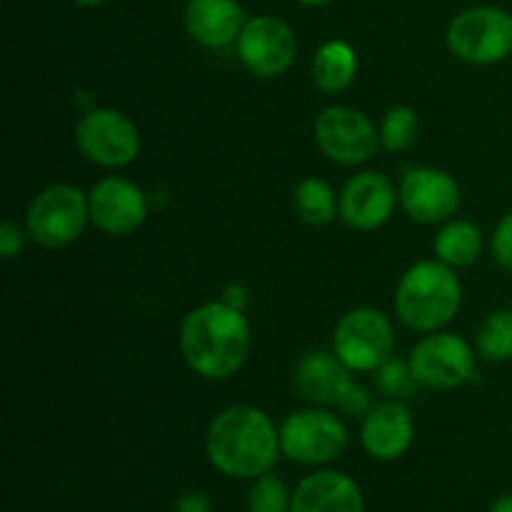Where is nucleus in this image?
<instances>
[{"instance_id": "23", "label": "nucleus", "mask_w": 512, "mask_h": 512, "mask_svg": "<svg viewBox=\"0 0 512 512\" xmlns=\"http://www.w3.org/2000/svg\"><path fill=\"white\" fill-rule=\"evenodd\" d=\"M420 118L410 105H393L380 123V145L388 153H403L418 140Z\"/></svg>"}, {"instance_id": "7", "label": "nucleus", "mask_w": 512, "mask_h": 512, "mask_svg": "<svg viewBox=\"0 0 512 512\" xmlns=\"http://www.w3.org/2000/svg\"><path fill=\"white\" fill-rule=\"evenodd\" d=\"M335 355L350 373H375L395 353V328L378 308L348 310L333 330Z\"/></svg>"}, {"instance_id": "30", "label": "nucleus", "mask_w": 512, "mask_h": 512, "mask_svg": "<svg viewBox=\"0 0 512 512\" xmlns=\"http://www.w3.org/2000/svg\"><path fill=\"white\" fill-rule=\"evenodd\" d=\"M223 300L225 305H230V308L235 310H243L245 313V305H248V290L243 288V285H228V288L223 290Z\"/></svg>"}, {"instance_id": "22", "label": "nucleus", "mask_w": 512, "mask_h": 512, "mask_svg": "<svg viewBox=\"0 0 512 512\" xmlns=\"http://www.w3.org/2000/svg\"><path fill=\"white\" fill-rule=\"evenodd\" d=\"M475 350L485 363H508L512 360V310L500 308L483 318L475 333Z\"/></svg>"}, {"instance_id": "1", "label": "nucleus", "mask_w": 512, "mask_h": 512, "mask_svg": "<svg viewBox=\"0 0 512 512\" xmlns=\"http://www.w3.org/2000/svg\"><path fill=\"white\" fill-rule=\"evenodd\" d=\"M205 455L225 478L255 480L273 473L283 455L280 430L265 410L255 405H230L210 420L205 430Z\"/></svg>"}, {"instance_id": "16", "label": "nucleus", "mask_w": 512, "mask_h": 512, "mask_svg": "<svg viewBox=\"0 0 512 512\" xmlns=\"http://www.w3.org/2000/svg\"><path fill=\"white\" fill-rule=\"evenodd\" d=\"M245 23L248 18L238 0H188L183 10L185 33L208 50L235 45Z\"/></svg>"}, {"instance_id": "2", "label": "nucleus", "mask_w": 512, "mask_h": 512, "mask_svg": "<svg viewBox=\"0 0 512 512\" xmlns=\"http://www.w3.org/2000/svg\"><path fill=\"white\" fill-rule=\"evenodd\" d=\"M180 355L195 375L205 380L233 378L250 353V323L243 310L223 300L203 303L180 323Z\"/></svg>"}, {"instance_id": "24", "label": "nucleus", "mask_w": 512, "mask_h": 512, "mask_svg": "<svg viewBox=\"0 0 512 512\" xmlns=\"http://www.w3.org/2000/svg\"><path fill=\"white\" fill-rule=\"evenodd\" d=\"M293 490L280 475L265 473L248 490V512H290Z\"/></svg>"}, {"instance_id": "9", "label": "nucleus", "mask_w": 512, "mask_h": 512, "mask_svg": "<svg viewBox=\"0 0 512 512\" xmlns=\"http://www.w3.org/2000/svg\"><path fill=\"white\" fill-rule=\"evenodd\" d=\"M75 145L98 168H125L140 155V130L120 110L93 108L85 110L75 125Z\"/></svg>"}, {"instance_id": "10", "label": "nucleus", "mask_w": 512, "mask_h": 512, "mask_svg": "<svg viewBox=\"0 0 512 512\" xmlns=\"http://www.w3.org/2000/svg\"><path fill=\"white\" fill-rule=\"evenodd\" d=\"M313 138L320 153L333 163L355 168L378 153L380 128L373 120L350 105H328L313 123Z\"/></svg>"}, {"instance_id": "21", "label": "nucleus", "mask_w": 512, "mask_h": 512, "mask_svg": "<svg viewBox=\"0 0 512 512\" xmlns=\"http://www.w3.org/2000/svg\"><path fill=\"white\" fill-rule=\"evenodd\" d=\"M293 208L305 225L323 228L338 218L340 198L325 180L308 175L293 188Z\"/></svg>"}, {"instance_id": "18", "label": "nucleus", "mask_w": 512, "mask_h": 512, "mask_svg": "<svg viewBox=\"0 0 512 512\" xmlns=\"http://www.w3.org/2000/svg\"><path fill=\"white\" fill-rule=\"evenodd\" d=\"M353 380L350 370L333 350H310L298 360L293 385L310 405H335L345 385Z\"/></svg>"}, {"instance_id": "32", "label": "nucleus", "mask_w": 512, "mask_h": 512, "mask_svg": "<svg viewBox=\"0 0 512 512\" xmlns=\"http://www.w3.org/2000/svg\"><path fill=\"white\" fill-rule=\"evenodd\" d=\"M70 3L80 5V8H98V5L108 3V0H70Z\"/></svg>"}, {"instance_id": "19", "label": "nucleus", "mask_w": 512, "mask_h": 512, "mask_svg": "<svg viewBox=\"0 0 512 512\" xmlns=\"http://www.w3.org/2000/svg\"><path fill=\"white\" fill-rule=\"evenodd\" d=\"M310 75L320 93L338 95L353 85L358 75V53L345 40H328L315 53Z\"/></svg>"}, {"instance_id": "20", "label": "nucleus", "mask_w": 512, "mask_h": 512, "mask_svg": "<svg viewBox=\"0 0 512 512\" xmlns=\"http://www.w3.org/2000/svg\"><path fill=\"white\" fill-rule=\"evenodd\" d=\"M483 233L470 220H448L433 240V253L450 268H468L483 255Z\"/></svg>"}, {"instance_id": "17", "label": "nucleus", "mask_w": 512, "mask_h": 512, "mask_svg": "<svg viewBox=\"0 0 512 512\" xmlns=\"http://www.w3.org/2000/svg\"><path fill=\"white\" fill-rule=\"evenodd\" d=\"M290 512H365V498L350 475L320 468L295 485Z\"/></svg>"}, {"instance_id": "12", "label": "nucleus", "mask_w": 512, "mask_h": 512, "mask_svg": "<svg viewBox=\"0 0 512 512\" xmlns=\"http://www.w3.org/2000/svg\"><path fill=\"white\" fill-rule=\"evenodd\" d=\"M400 208L410 220L420 225H440L453 220L460 208V185L450 173L440 168H410L400 180Z\"/></svg>"}, {"instance_id": "29", "label": "nucleus", "mask_w": 512, "mask_h": 512, "mask_svg": "<svg viewBox=\"0 0 512 512\" xmlns=\"http://www.w3.org/2000/svg\"><path fill=\"white\" fill-rule=\"evenodd\" d=\"M173 512H213V503L200 490H188V493H183L175 500Z\"/></svg>"}, {"instance_id": "15", "label": "nucleus", "mask_w": 512, "mask_h": 512, "mask_svg": "<svg viewBox=\"0 0 512 512\" xmlns=\"http://www.w3.org/2000/svg\"><path fill=\"white\" fill-rule=\"evenodd\" d=\"M415 440L413 413L403 400H388L373 405L360 425V443L370 458L380 463L400 460Z\"/></svg>"}, {"instance_id": "5", "label": "nucleus", "mask_w": 512, "mask_h": 512, "mask_svg": "<svg viewBox=\"0 0 512 512\" xmlns=\"http://www.w3.org/2000/svg\"><path fill=\"white\" fill-rule=\"evenodd\" d=\"M350 435L340 415L323 405L295 410L280 425V450L290 463L323 468L348 450Z\"/></svg>"}, {"instance_id": "27", "label": "nucleus", "mask_w": 512, "mask_h": 512, "mask_svg": "<svg viewBox=\"0 0 512 512\" xmlns=\"http://www.w3.org/2000/svg\"><path fill=\"white\" fill-rule=\"evenodd\" d=\"M338 405L340 410H343L345 415H353V418H360V415H368L370 410H373V395H370L368 388H363L360 383H355V380H350L348 385H345L343 395L338 398Z\"/></svg>"}, {"instance_id": "13", "label": "nucleus", "mask_w": 512, "mask_h": 512, "mask_svg": "<svg viewBox=\"0 0 512 512\" xmlns=\"http://www.w3.org/2000/svg\"><path fill=\"white\" fill-rule=\"evenodd\" d=\"M90 223L105 235H130L148 220V195L133 180L108 175L98 180L88 193Z\"/></svg>"}, {"instance_id": "14", "label": "nucleus", "mask_w": 512, "mask_h": 512, "mask_svg": "<svg viewBox=\"0 0 512 512\" xmlns=\"http://www.w3.org/2000/svg\"><path fill=\"white\" fill-rule=\"evenodd\" d=\"M398 205V190L378 170L353 175L340 193V218L348 228L373 233L383 228Z\"/></svg>"}, {"instance_id": "26", "label": "nucleus", "mask_w": 512, "mask_h": 512, "mask_svg": "<svg viewBox=\"0 0 512 512\" xmlns=\"http://www.w3.org/2000/svg\"><path fill=\"white\" fill-rule=\"evenodd\" d=\"M490 253L500 270L512 273V210L495 225L493 235H490Z\"/></svg>"}, {"instance_id": "31", "label": "nucleus", "mask_w": 512, "mask_h": 512, "mask_svg": "<svg viewBox=\"0 0 512 512\" xmlns=\"http://www.w3.org/2000/svg\"><path fill=\"white\" fill-rule=\"evenodd\" d=\"M488 512H512V493L500 495V498L490 505Z\"/></svg>"}, {"instance_id": "4", "label": "nucleus", "mask_w": 512, "mask_h": 512, "mask_svg": "<svg viewBox=\"0 0 512 512\" xmlns=\"http://www.w3.org/2000/svg\"><path fill=\"white\" fill-rule=\"evenodd\" d=\"M90 223L88 193L70 183H53L40 190L25 213V230L40 248L60 250L85 233Z\"/></svg>"}, {"instance_id": "6", "label": "nucleus", "mask_w": 512, "mask_h": 512, "mask_svg": "<svg viewBox=\"0 0 512 512\" xmlns=\"http://www.w3.org/2000/svg\"><path fill=\"white\" fill-rule=\"evenodd\" d=\"M448 48L470 65L503 63L512 53V13L498 5H473L450 20Z\"/></svg>"}, {"instance_id": "33", "label": "nucleus", "mask_w": 512, "mask_h": 512, "mask_svg": "<svg viewBox=\"0 0 512 512\" xmlns=\"http://www.w3.org/2000/svg\"><path fill=\"white\" fill-rule=\"evenodd\" d=\"M300 5H310V8H320V5H328L333 3V0H298Z\"/></svg>"}, {"instance_id": "8", "label": "nucleus", "mask_w": 512, "mask_h": 512, "mask_svg": "<svg viewBox=\"0 0 512 512\" xmlns=\"http://www.w3.org/2000/svg\"><path fill=\"white\" fill-rule=\"evenodd\" d=\"M410 370L423 388L455 390L473 380L478 350L458 333H425L408 355Z\"/></svg>"}, {"instance_id": "3", "label": "nucleus", "mask_w": 512, "mask_h": 512, "mask_svg": "<svg viewBox=\"0 0 512 512\" xmlns=\"http://www.w3.org/2000/svg\"><path fill=\"white\" fill-rule=\"evenodd\" d=\"M463 305V285L455 268L435 260L410 265L395 288L393 308L400 323L415 333L443 330Z\"/></svg>"}, {"instance_id": "28", "label": "nucleus", "mask_w": 512, "mask_h": 512, "mask_svg": "<svg viewBox=\"0 0 512 512\" xmlns=\"http://www.w3.org/2000/svg\"><path fill=\"white\" fill-rule=\"evenodd\" d=\"M25 238H28V230L20 228L15 220H5L0 225V255H3V260H13L15 255H20Z\"/></svg>"}, {"instance_id": "11", "label": "nucleus", "mask_w": 512, "mask_h": 512, "mask_svg": "<svg viewBox=\"0 0 512 512\" xmlns=\"http://www.w3.org/2000/svg\"><path fill=\"white\" fill-rule=\"evenodd\" d=\"M235 53L255 78L275 80L288 73L298 55V38L293 28L278 15H255L240 30Z\"/></svg>"}, {"instance_id": "25", "label": "nucleus", "mask_w": 512, "mask_h": 512, "mask_svg": "<svg viewBox=\"0 0 512 512\" xmlns=\"http://www.w3.org/2000/svg\"><path fill=\"white\" fill-rule=\"evenodd\" d=\"M373 383L388 400L410 398V395L415 393V388L420 385L418 380H415L413 370H410L408 360H398L395 355L388 360V363H383L378 370H375Z\"/></svg>"}]
</instances>
